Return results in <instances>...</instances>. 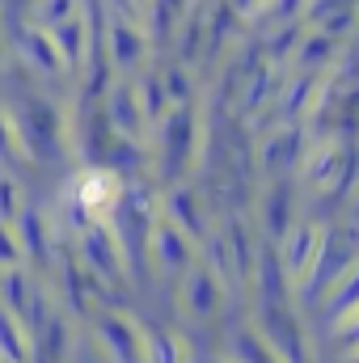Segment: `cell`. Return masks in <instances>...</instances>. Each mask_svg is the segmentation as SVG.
<instances>
[{
    "mask_svg": "<svg viewBox=\"0 0 359 363\" xmlns=\"http://www.w3.org/2000/svg\"><path fill=\"white\" fill-rule=\"evenodd\" d=\"M309 262H313V233H309V228H300V233L292 237V245H287V271L300 274Z\"/></svg>",
    "mask_w": 359,
    "mask_h": 363,
    "instance_id": "cell-1",
    "label": "cell"
},
{
    "mask_svg": "<svg viewBox=\"0 0 359 363\" xmlns=\"http://www.w3.org/2000/svg\"><path fill=\"white\" fill-rule=\"evenodd\" d=\"M351 338H355V342H359V321H355V330H351Z\"/></svg>",
    "mask_w": 359,
    "mask_h": 363,
    "instance_id": "cell-2",
    "label": "cell"
}]
</instances>
